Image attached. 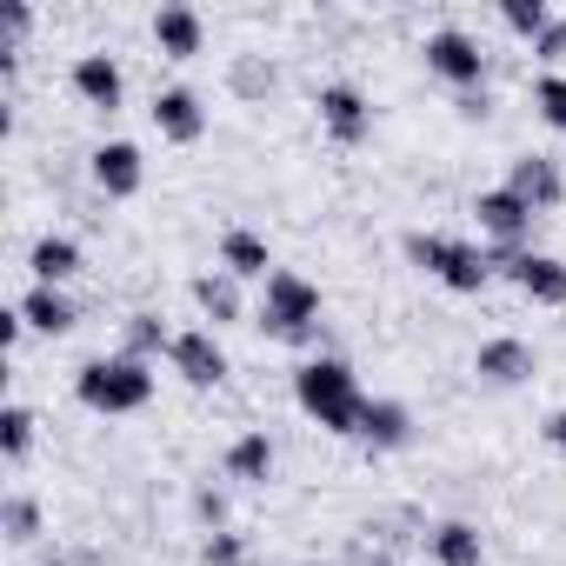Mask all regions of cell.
Here are the masks:
<instances>
[{"instance_id":"8","label":"cell","mask_w":566,"mask_h":566,"mask_svg":"<svg viewBox=\"0 0 566 566\" xmlns=\"http://www.w3.org/2000/svg\"><path fill=\"white\" fill-rule=\"evenodd\" d=\"M314 107H321V127H327L334 147H360V140L374 134V101H367L354 81H327V87L314 94Z\"/></svg>"},{"instance_id":"25","label":"cell","mask_w":566,"mask_h":566,"mask_svg":"<svg viewBox=\"0 0 566 566\" xmlns=\"http://www.w3.org/2000/svg\"><path fill=\"white\" fill-rule=\"evenodd\" d=\"M0 533H8V546H34L48 526H41V500L34 493H8L0 500Z\"/></svg>"},{"instance_id":"6","label":"cell","mask_w":566,"mask_h":566,"mask_svg":"<svg viewBox=\"0 0 566 566\" xmlns=\"http://www.w3.org/2000/svg\"><path fill=\"white\" fill-rule=\"evenodd\" d=\"M473 220H480V240H486V253H520L526 247V233H533V207L500 180V187H480L473 193Z\"/></svg>"},{"instance_id":"34","label":"cell","mask_w":566,"mask_h":566,"mask_svg":"<svg viewBox=\"0 0 566 566\" xmlns=\"http://www.w3.org/2000/svg\"><path fill=\"white\" fill-rule=\"evenodd\" d=\"M539 433H546V447H553V453H566V407H553Z\"/></svg>"},{"instance_id":"7","label":"cell","mask_w":566,"mask_h":566,"mask_svg":"<svg viewBox=\"0 0 566 566\" xmlns=\"http://www.w3.org/2000/svg\"><path fill=\"white\" fill-rule=\"evenodd\" d=\"M500 280L533 301V307H566V260L559 253H539V247H520V253H486Z\"/></svg>"},{"instance_id":"27","label":"cell","mask_w":566,"mask_h":566,"mask_svg":"<svg viewBox=\"0 0 566 566\" xmlns=\"http://www.w3.org/2000/svg\"><path fill=\"white\" fill-rule=\"evenodd\" d=\"M533 107H539V120H546L553 134H566V74H559V67H546V74L533 81Z\"/></svg>"},{"instance_id":"14","label":"cell","mask_w":566,"mask_h":566,"mask_svg":"<svg viewBox=\"0 0 566 566\" xmlns=\"http://www.w3.org/2000/svg\"><path fill=\"white\" fill-rule=\"evenodd\" d=\"M533 347L520 340V334H493V340H480V354H473V374L486 380V387H526L533 380Z\"/></svg>"},{"instance_id":"4","label":"cell","mask_w":566,"mask_h":566,"mask_svg":"<svg viewBox=\"0 0 566 566\" xmlns=\"http://www.w3.org/2000/svg\"><path fill=\"white\" fill-rule=\"evenodd\" d=\"M407 260L420 266V273H433L447 294H486V280H493V260H486V247L480 240H467V233H407Z\"/></svg>"},{"instance_id":"18","label":"cell","mask_w":566,"mask_h":566,"mask_svg":"<svg viewBox=\"0 0 566 566\" xmlns=\"http://www.w3.org/2000/svg\"><path fill=\"white\" fill-rule=\"evenodd\" d=\"M21 321L34 327V334H48V340H61V334H74V321H81V307L67 301V287H28L21 301Z\"/></svg>"},{"instance_id":"3","label":"cell","mask_w":566,"mask_h":566,"mask_svg":"<svg viewBox=\"0 0 566 566\" xmlns=\"http://www.w3.org/2000/svg\"><path fill=\"white\" fill-rule=\"evenodd\" d=\"M74 400L87 413H140L154 400V367L134 354H101L74 367Z\"/></svg>"},{"instance_id":"35","label":"cell","mask_w":566,"mask_h":566,"mask_svg":"<svg viewBox=\"0 0 566 566\" xmlns=\"http://www.w3.org/2000/svg\"><path fill=\"white\" fill-rule=\"evenodd\" d=\"M453 107H460L467 120H486V107H493V101H486V87H480V94H453Z\"/></svg>"},{"instance_id":"17","label":"cell","mask_w":566,"mask_h":566,"mask_svg":"<svg viewBox=\"0 0 566 566\" xmlns=\"http://www.w3.org/2000/svg\"><path fill=\"white\" fill-rule=\"evenodd\" d=\"M28 273H34V287H67L81 273V240L74 233H41L28 247Z\"/></svg>"},{"instance_id":"22","label":"cell","mask_w":566,"mask_h":566,"mask_svg":"<svg viewBox=\"0 0 566 566\" xmlns=\"http://www.w3.org/2000/svg\"><path fill=\"white\" fill-rule=\"evenodd\" d=\"M193 307H200L213 327H233V321H240V280H233L227 266L200 273V280H193Z\"/></svg>"},{"instance_id":"28","label":"cell","mask_w":566,"mask_h":566,"mask_svg":"<svg viewBox=\"0 0 566 566\" xmlns=\"http://www.w3.org/2000/svg\"><path fill=\"white\" fill-rule=\"evenodd\" d=\"M200 566H247V539H240L233 526L207 533V539H200Z\"/></svg>"},{"instance_id":"2","label":"cell","mask_w":566,"mask_h":566,"mask_svg":"<svg viewBox=\"0 0 566 566\" xmlns=\"http://www.w3.org/2000/svg\"><path fill=\"white\" fill-rule=\"evenodd\" d=\"M253 327L280 347H314L321 340V287L294 266H273L260 280V321Z\"/></svg>"},{"instance_id":"5","label":"cell","mask_w":566,"mask_h":566,"mask_svg":"<svg viewBox=\"0 0 566 566\" xmlns=\"http://www.w3.org/2000/svg\"><path fill=\"white\" fill-rule=\"evenodd\" d=\"M420 54H427V74L447 81L453 94H480V87H486V48H480L467 28H433Z\"/></svg>"},{"instance_id":"9","label":"cell","mask_w":566,"mask_h":566,"mask_svg":"<svg viewBox=\"0 0 566 566\" xmlns=\"http://www.w3.org/2000/svg\"><path fill=\"white\" fill-rule=\"evenodd\" d=\"M87 174H94V187H101L107 200H134V193L147 187V154H140L134 140H101V147L87 154Z\"/></svg>"},{"instance_id":"16","label":"cell","mask_w":566,"mask_h":566,"mask_svg":"<svg viewBox=\"0 0 566 566\" xmlns=\"http://www.w3.org/2000/svg\"><path fill=\"white\" fill-rule=\"evenodd\" d=\"M154 48H160L167 61H193V54L207 48V21H200V8H187V0H167V8L154 14Z\"/></svg>"},{"instance_id":"10","label":"cell","mask_w":566,"mask_h":566,"mask_svg":"<svg viewBox=\"0 0 566 566\" xmlns=\"http://www.w3.org/2000/svg\"><path fill=\"white\" fill-rule=\"evenodd\" d=\"M167 367L187 380V387H220L227 380V347L213 340V327H187V334H174V354H167Z\"/></svg>"},{"instance_id":"37","label":"cell","mask_w":566,"mask_h":566,"mask_svg":"<svg viewBox=\"0 0 566 566\" xmlns=\"http://www.w3.org/2000/svg\"><path fill=\"white\" fill-rule=\"evenodd\" d=\"M360 566H400V559H394V553H367Z\"/></svg>"},{"instance_id":"32","label":"cell","mask_w":566,"mask_h":566,"mask_svg":"<svg viewBox=\"0 0 566 566\" xmlns=\"http://www.w3.org/2000/svg\"><path fill=\"white\" fill-rule=\"evenodd\" d=\"M533 54H539V61H566V14H553V28L533 41Z\"/></svg>"},{"instance_id":"23","label":"cell","mask_w":566,"mask_h":566,"mask_svg":"<svg viewBox=\"0 0 566 566\" xmlns=\"http://www.w3.org/2000/svg\"><path fill=\"white\" fill-rule=\"evenodd\" d=\"M120 354H134V360H160V354H174V327L160 321V314H127L120 321Z\"/></svg>"},{"instance_id":"15","label":"cell","mask_w":566,"mask_h":566,"mask_svg":"<svg viewBox=\"0 0 566 566\" xmlns=\"http://www.w3.org/2000/svg\"><path fill=\"white\" fill-rule=\"evenodd\" d=\"M360 447H367V453H400V447H413V407H407V400H374V394H367Z\"/></svg>"},{"instance_id":"21","label":"cell","mask_w":566,"mask_h":566,"mask_svg":"<svg viewBox=\"0 0 566 566\" xmlns=\"http://www.w3.org/2000/svg\"><path fill=\"white\" fill-rule=\"evenodd\" d=\"M427 546H433L440 566H486V539H480L473 520H440V526L427 533Z\"/></svg>"},{"instance_id":"19","label":"cell","mask_w":566,"mask_h":566,"mask_svg":"<svg viewBox=\"0 0 566 566\" xmlns=\"http://www.w3.org/2000/svg\"><path fill=\"white\" fill-rule=\"evenodd\" d=\"M220 473L240 480V486H266V480H273V440H266L260 427H253V433H233L227 453H220Z\"/></svg>"},{"instance_id":"24","label":"cell","mask_w":566,"mask_h":566,"mask_svg":"<svg viewBox=\"0 0 566 566\" xmlns=\"http://www.w3.org/2000/svg\"><path fill=\"white\" fill-rule=\"evenodd\" d=\"M34 407H21V400H8V407H0V460H8V467H21L28 453H34Z\"/></svg>"},{"instance_id":"26","label":"cell","mask_w":566,"mask_h":566,"mask_svg":"<svg viewBox=\"0 0 566 566\" xmlns=\"http://www.w3.org/2000/svg\"><path fill=\"white\" fill-rule=\"evenodd\" d=\"M500 21H506V34H520V41H539V34L553 28V8H546V0H500Z\"/></svg>"},{"instance_id":"11","label":"cell","mask_w":566,"mask_h":566,"mask_svg":"<svg viewBox=\"0 0 566 566\" xmlns=\"http://www.w3.org/2000/svg\"><path fill=\"white\" fill-rule=\"evenodd\" d=\"M67 81H74V94H81L87 107H101V114H114V107L127 101V74H120V61H114L107 48H94V54H74Z\"/></svg>"},{"instance_id":"20","label":"cell","mask_w":566,"mask_h":566,"mask_svg":"<svg viewBox=\"0 0 566 566\" xmlns=\"http://www.w3.org/2000/svg\"><path fill=\"white\" fill-rule=\"evenodd\" d=\"M220 266H227L233 280H266V273H273V247H266L253 227H227V233H220Z\"/></svg>"},{"instance_id":"13","label":"cell","mask_w":566,"mask_h":566,"mask_svg":"<svg viewBox=\"0 0 566 566\" xmlns=\"http://www.w3.org/2000/svg\"><path fill=\"white\" fill-rule=\"evenodd\" d=\"M147 114H154L160 140H174V147H193V140L207 134V107H200V94H193V87H180V81H174V87H160Z\"/></svg>"},{"instance_id":"31","label":"cell","mask_w":566,"mask_h":566,"mask_svg":"<svg viewBox=\"0 0 566 566\" xmlns=\"http://www.w3.org/2000/svg\"><path fill=\"white\" fill-rule=\"evenodd\" d=\"M0 28H8V48H21L28 28H34V8L28 0H0Z\"/></svg>"},{"instance_id":"1","label":"cell","mask_w":566,"mask_h":566,"mask_svg":"<svg viewBox=\"0 0 566 566\" xmlns=\"http://www.w3.org/2000/svg\"><path fill=\"white\" fill-rule=\"evenodd\" d=\"M294 400L301 413L334 433V440H360V413H367V394H360V374L340 360V354H314L294 367Z\"/></svg>"},{"instance_id":"30","label":"cell","mask_w":566,"mask_h":566,"mask_svg":"<svg viewBox=\"0 0 566 566\" xmlns=\"http://www.w3.org/2000/svg\"><path fill=\"white\" fill-rule=\"evenodd\" d=\"M193 513H200L207 533H220V526H227V493H220V486H193Z\"/></svg>"},{"instance_id":"33","label":"cell","mask_w":566,"mask_h":566,"mask_svg":"<svg viewBox=\"0 0 566 566\" xmlns=\"http://www.w3.org/2000/svg\"><path fill=\"white\" fill-rule=\"evenodd\" d=\"M34 327L21 321V307H8V314H0V347H8V354H21V340H28Z\"/></svg>"},{"instance_id":"29","label":"cell","mask_w":566,"mask_h":566,"mask_svg":"<svg viewBox=\"0 0 566 566\" xmlns=\"http://www.w3.org/2000/svg\"><path fill=\"white\" fill-rule=\"evenodd\" d=\"M233 94H273V61H233Z\"/></svg>"},{"instance_id":"36","label":"cell","mask_w":566,"mask_h":566,"mask_svg":"<svg viewBox=\"0 0 566 566\" xmlns=\"http://www.w3.org/2000/svg\"><path fill=\"white\" fill-rule=\"evenodd\" d=\"M48 566H101V553H48Z\"/></svg>"},{"instance_id":"12","label":"cell","mask_w":566,"mask_h":566,"mask_svg":"<svg viewBox=\"0 0 566 566\" xmlns=\"http://www.w3.org/2000/svg\"><path fill=\"white\" fill-rule=\"evenodd\" d=\"M506 187H513L533 213H553V207L566 200V174H559L553 154H520V160H506Z\"/></svg>"}]
</instances>
